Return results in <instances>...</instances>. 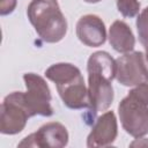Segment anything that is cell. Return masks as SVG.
<instances>
[{"label":"cell","mask_w":148,"mask_h":148,"mask_svg":"<svg viewBox=\"0 0 148 148\" xmlns=\"http://www.w3.org/2000/svg\"><path fill=\"white\" fill-rule=\"evenodd\" d=\"M136 30L139 35V40L142 45L148 43V7L141 10L136 18Z\"/></svg>","instance_id":"obj_13"},{"label":"cell","mask_w":148,"mask_h":148,"mask_svg":"<svg viewBox=\"0 0 148 148\" xmlns=\"http://www.w3.org/2000/svg\"><path fill=\"white\" fill-rule=\"evenodd\" d=\"M16 5H17V0H0V14L2 16L12 14Z\"/></svg>","instance_id":"obj_15"},{"label":"cell","mask_w":148,"mask_h":148,"mask_svg":"<svg viewBox=\"0 0 148 148\" xmlns=\"http://www.w3.org/2000/svg\"><path fill=\"white\" fill-rule=\"evenodd\" d=\"M83 1H86L88 3H96V2H99L101 0H83Z\"/></svg>","instance_id":"obj_16"},{"label":"cell","mask_w":148,"mask_h":148,"mask_svg":"<svg viewBox=\"0 0 148 148\" xmlns=\"http://www.w3.org/2000/svg\"><path fill=\"white\" fill-rule=\"evenodd\" d=\"M23 80L27 91H22V99L30 117L37 114L51 117L53 114V108L51 106L52 96L44 77L35 73H25Z\"/></svg>","instance_id":"obj_4"},{"label":"cell","mask_w":148,"mask_h":148,"mask_svg":"<svg viewBox=\"0 0 148 148\" xmlns=\"http://www.w3.org/2000/svg\"><path fill=\"white\" fill-rule=\"evenodd\" d=\"M117 8L124 17H134L140 12L139 0H117Z\"/></svg>","instance_id":"obj_12"},{"label":"cell","mask_w":148,"mask_h":148,"mask_svg":"<svg viewBox=\"0 0 148 148\" xmlns=\"http://www.w3.org/2000/svg\"><path fill=\"white\" fill-rule=\"evenodd\" d=\"M76 36L79 40L87 46H102L106 40L105 24L97 15H83L76 23Z\"/></svg>","instance_id":"obj_10"},{"label":"cell","mask_w":148,"mask_h":148,"mask_svg":"<svg viewBox=\"0 0 148 148\" xmlns=\"http://www.w3.org/2000/svg\"><path fill=\"white\" fill-rule=\"evenodd\" d=\"M128 94H131L132 96L136 97L138 99L142 101L143 103H146L148 105V82L135 86L133 89H131L128 91Z\"/></svg>","instance_id":"obj_14"},{"label":"cell","mask_w":148,"mask_h":148,"mask_svg":"<svg viewBox=\"0 0 148 148\" xmlns=\"http://www.w3.org/2000/svg\"><path fill=\"white\" fill-rule=\"evenodd\" d=\"M119 119L126 133L133 138L148 134V105L128 94L118 105Z\"/></svg>","instance_id":"obj_5"},{"label":"cell","mask_w":148,"mask_h":148,"mask_svg":"<svg viewBox=\"0 0 148 148\" xmlns=\"http://www.w3.org/2000/svg\"><path fill=\"white\" fill-rule=\"evenodd\" d=\"M87 72L89 111L95 116L108 110L113 102L112 80L116 77V60L105 51L94 52L88 59Z\"/></svg>","instance_id":"obj_1"},{"label":"cell","mask_w":148,"mask_h":148,"mask_svg":"<svg viewBox=\"0 0 148 148\" xmlns=\"http://www.w3.org/2000/svg\"><path fill=\"white\" fill-rule=\"evenodd\" d=\"M68 143L67 128L58 121H51L40 126L37 132L25 136L20 147H42V148H62Z\"/></svg>","instance_id":"obj_8"},{"label":"cell","mask_w":148,"mask_h":148,"mask_svg":"<svg viewBox=\"0 0 148 148\" xmlns=\"http://www.w3.org/2000/svg\"><path fill=\"white\" fill-rule=\"evenodd\" d=\"M27 16L45 43H58L67 32V21L57 0H31Z\"/></svg>","instance_id":"obj_3"},{"label":"cell","mask_w":148,"mask_h":148,"mask_svg":"<svg viewBox=\"0 0 148 148\" xmlns=\"http://www.w3.org/2000/svg\"><path fill=\"white\" fill-rule=\"evenodd\" d=\"M118 135L117 118L113 111H106L102 113L91 127V131L87 138V146L92 147H109L111 146Z\"/></svg>","instance_id":"obj_9"},{"label":"cell","mask_w":148,"mask_h":148,"mask_svg":"<svg viewBox=\"0 0 148 148\" xmlns=\"http://www.w3.org/2000/svg\"><path fill=\"white\" fill-rule=\"evenodd\" d=\"M116 80L126 87L148 82V60L140 51L124 53L116 59Z\"/></svg>","instance_id":"obj_7"},{"label":"cell","mask_w":148,"mask_h":148,"mask_svg":"<svg viewBox=\"0 0 148 148\" xmlns=\"http://www.w3.org/2000/svg\"><path fill=\"white\" fill-rule=\"evenodd\" d=\"M45 76L54 82L62 103L72 110L89 109L90 99L81 71L69 62L51 65Z\"/></svg>","instance_id":"obj_2"},{"label":"cell","mask_w":148,"mask_h":148,"mask_svg":"<svg viewBox=\"0 0 148 148\" xmlns=\"http://www.w3.org/2000/svg\"><path fill=\"white\" fill-rule=\"evenodd\" d=\"M109 43L114 51L119 53H127L133 51L135 37L126 22L117 20L109 29Z\"/></svg>","instance_id":"obj_11"},{"label":"cell","mask_w":148,"mask_h":148,"mask_svg":"<svg viewBox=\"0 0 148 148\" xmlns=\"http://www.w3.org/2000/svg\"><path fill=\"white\" fill-rule=\"evenodd\" d=\"M145 46V50H146V58H147V60H148V43L146 44V45H143Z\"/></svg>","instance_id":"obj_17"},{"label":"cell","mask_w":148,"mask_h":148,"mask_svg":"<svg viewBox=\"0 0 148 148\" xmlns=\"http://www.w3.org/2000/svg\"><path fill=\"white\" fill-rule=\"evenodd\" d=\"M31 118L22 99V91H13L7 95L0 106V132L14 135L22 132L28 119Z\"/></svg>","instance_id":"obj_6"}]
</instances>
